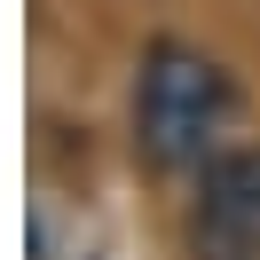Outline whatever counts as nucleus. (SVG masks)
<instances>
[{
  "mask_svg": "<svg viewBox=\"0 0 260 260\" xmlns=\"http://www.w3.org/2000/svg\"><path fill=\"white\" fill-rule=\"evenodd\" d=\"M237 118V79L197 40L158 32L134 63V158L150 174H197Z\"/></svg>",
  "mask_w": 260,
  "mask_h": 260,
  "instance_id": "nucleus-1",
  "label": "nucleus"
},
{
  "mask_svg": "<svg viewBox=\"0 0 260 260\" xmlns=\"http://www.w3.org/2000/svg\"><path fill=\"white\" fill-rule=\"evenodd\" d=\"M189 181V260H260V142L213 150Z\"/></svg>",
  "mask_w": 260,
  "mask_h": 260,
  "instance_id": "nucleus-2",
  "label": "nucleus"
}]
</instances>
